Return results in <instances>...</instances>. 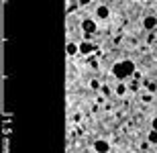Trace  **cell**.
<instances>
[{"mask_svg": "<svg viewBox=\"0 0 157 153\" xmlns=\"http://www.w3.org/2000/svg\"><path fill=\"white\" fill-rule=\"evenodd\" d=\"M135 70H137V65L133 59H121L112 65V76L117 80H127V78L135 76Z\"/></svg>", "mask_w": 157, "mask_h": 153, "instance_id": "1", "label": "cell"}, {"mask_svg": "<svg viewBox=\"0 0 157 153\" xmlns=\"http://www.w3.org/2000/svg\"><path fill=\"white\" fill-rule=\"evenodd\" d=\"M82 31H84V39L90 41V37L98 31V23H96L94 18H84V21H82Z\"/></svg>", "mask_w": 157, "mask_h": 153, "instance_id": "2", "label": "cell"}, {"mask_svg": "<svg viewBox=\"0 0 157 153\" xmlns=\"http://www.w3.org/2000/svg\"><path fill=\"white\" fill-rule=\"evenodd\" d=\"M92 147H94V153H110V143L106 139H96Z\"/></svg>", "mask_w": 157, "mask_h": 153, "instance_id": "3", "label": "cell"}, {"mask_svg": "<svg viewBox=\"0 0 157 153\" xmlns=\"http://www.w3.org/2000/svg\"><path fill=\"white\" fill-rule=\"evenodd\" d=\"M94 17L98 18V21H108V18H110V8L106 4H100L98 8H96V12H94Z\"/></svg>", "mask_w": 157, "mask_h": 153, "instance_id": "4", "label": "cell"}, {"mask_svg": "<svg viewBox=\"0 0 157 153\" xmlns=\"http://www.w3.org/2000/svg\"><path fill=\"white\" fill-rule=\"evenodd\" d=\"M155 27H157V17H153V14L143 17V29L145 31H153Z\"/></svg>", "mask_w": 157, "mask_h": 153, "instance_id": "5", "label": "cell"}, {"mask_svg": "<svg viewBox=\"0 0 157 153\" xmlns=\"http://www.w3.org/2000/svg\"><path fill=\"white\" fill-rule=\"evenodd\" d=\"M94 51H96V47H94L92 41H82L80 43V55H92Z\"/></svg>", "mask_w": 157, "mask_h": 153, "instance_id": "6", "label": "cell"}, {"mask_svg": "<svg viewBox=\"0 0 157 153\" xmlns=\"http://www.w3.org/2000/svg\"><path fill=\"white\" fill-rule=\"evenodd\" d=\"M65 51H67V55H70V57L78 55V53H80V43H74V41H70V43H67V47H65Z\"/></svg>", "mask_w": 157, "mask_h": 153, "instance_id": "7", "label": "cell"}, {"mask_svg": "<svg viewBox=\"0 0 157 153\" xmlns=\"http://www.w3.org/2000/svg\"><path fill=\"white\" fill-rule=\"evenodd\" d=\"M114 92H117V96H124V94H127V84L118 82V86L114 88Z\"/></svg>", "mask_w": 157, "mask_h": 153, "instance_id": "8", "label": "cell"}, {"mask_svg": "<svg viewBox=\"0 0 157 153\" xmlns=\"http://www.w3.org/2000/svg\"><path fill=\"white\" fill-rule=\"evenodd\" d=\"M147 141L151 143V145H157V131H155V129L149 131V135H147Z\"/></svg>", "mask_w": 157, "mask_h": 153, "instance_id": "9", "label": "cell"}, {"mask_svg": "<svg viewBox=\"0 0 157 153\" xmlns=\"http://www.w3.org/2000/svg\"><path fill=\"white\" fill-rule=\"evenodd\" d=\"M145 86H147L149 92H155V90H157V84H153V82H145Z\"/></svg>", "mask_w": 157, "mask_h": 153, "instance_id": "10", "label": "cell"}, {"mask_svg": "<svg viewBox=\"0 0 157 153\" xmlns=\"http://www.w3.org/2000/svg\"><path fill=\"white\" fill-rule=\"evenodd\" d=\"M90 2H92V0H76V4H78V6H88Z\"/></svg>", "mask_w": 157, "mask_h": 153, "instance_id": "11", "label": "cell"}, {"mask_svg": "<svg viewBox=\"0 0 157 153\" xmlns=\"http://www.w3.org/2000/svg\"><path fill=\"white\" fill-rule=\"evenodd\" d=\"M151 100H153L151 94H143V102H151Z\"/></svg>", "mask_w": 157, "mask_h": 153, "instance_id": "12", "label": "cell"}, {"mask_svg": "<svg viewBox=\"0 0 157 153\" xmlns=\"http://www.w3.org/2000/svg\"><path fill=\"white\" fill-rule=\"evenodd\" d=\"M102 94H106V96L110 94V86H102Z\"/></svg>", "mask_w": 157, "mask_h": 153, "instance_id": "13", "label": "cell"}, {"mask_svg": "<svg viewBox=\"0 0 157 153\" xmlns=\"http://www.w3.org/2000/svg\"><path fill=\"white\" fill-rule=\"evenodd\" d=\"M90 86H92V90H98L100 88V84L96 82V80H94V82H90Z\"/></svg>", "mask_w": 157, "mask_h": 153, "instance_id": "14", "label": "cell"}, {"mask_svg": "<svg viewBox=\"0 0 157 153\" xmlns=\"http://www.w3.org/2000/svg\"><path fill=\"white\" fill-rule=\"evenodd\" d=\"M151 129H155V131H157V117L151 120Z\"/></svg>", "mask_w": 157, "mask_h": 153, "instance_id": "15", "label": "cell"}, {"mask_svg": "<svg viewBox=\"0 0 157 153\" xmlns=\"http://www.w3.org/2000/svg\"><path fill=\"white\" fill-rule=\"evenodd\" d=\"M110 2H112V0H110Z\"/></svg>", "mask_w": 157, "mask_h": 153, "instance_id": "16", "label": "cell"}, {"mask_svg": "<svg viewBox=\"0 0 157 153\" xmlns=\"http://www.w3.org/2000/svg\"><path fill=\"white\" fill-rule=\"evenodd\" d=\"M155 147H157V145H155Z\"/></svg>", "mask_w": 157, "mask_h": 153, "instance_id": "17", "label": "cell"}]
</instances>
